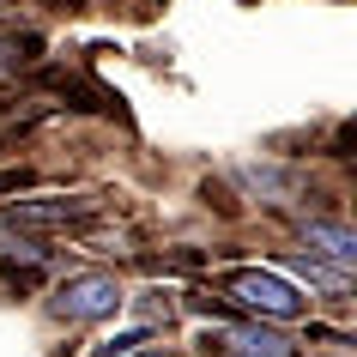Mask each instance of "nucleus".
Masks as SVG:
<instances>
[{"mask_svg":"<svg viewBox=\"0 0 357 357\" xmlns=\"http://www.w3.org/2000/svg\"><path fill=\"white\" fill-rule=\"evenodd\" d=\"M225 297L243 303V309H255V315H273V321L303 315L297 284L284 279V273H273V266H230L225 273Z\"/></svg>","mask_w":357,"mask_h":357,"instance_id":"1","label":"nucleus"},{"mask_svg":"<svg viewBox=\"0 0 357 357\" xmlns=\"http://www.w3.org/2000/svg\"><path fill=\"white\" fill-rule=\"evenodd\" d=\"M121 303H128V291H121L115 273H73L67 284H55L49 309H55L61 321H109Z\"/></svg>","mask_w":357,"mask_h":357,"instance_id":"2","label":"nucleus"},{"mask_svg":"<svg viewBox=\"0 0 357 357\" xmlns=\"http://www.w3.org/2000/svg\"><path fill=\"white\" fill-rule=\"evenodd\" d=\"M303 243H309L315 261L339 266V273H351V266H357V230L339 225V218H309V225H303Z\"/></svg>","mask_w":357,"mask_h":357,"instance_id":"3","label":"nucleus"},{"mask_svg":"<svg viewBox=\"0 0 357 357\" xmlns=\"http://www.w3.org/2000/svg\"><path fill=\"white\" fill-rule=\"evenodd\" d=\"M236 351V357H291V339L273 327H206V351Z\"/></svg>","mask_w":357,"mask_h":357,"instance_id":"4","label":"nucleus"},{"mask_svg":"<svg viewBox=\"0 0 357 357\" xmlns=\"http://www.w3.org/2000/svg\"><path fill=\"white\" fill-rule=\"evenodd\" d=\"M97 200H19L6 212V225H31V230H67L79 218H91Z\"/></svg>","mask_w":357,"mask_h":357,"instance_id":"5","label":"nucleus"},{"mask_svg":"<svg viewBox=\"0 0 357 357\" xmlns=\"http://www.w3.org/2000/svg\"><path fill=\"white\" fill-rule=\"evenodd\" d=\"M284 279H303V284H315V291H327V297H345V291H351V273H339V266L315 261V255L291 261V273H284Z\"/></svg>","mask_w":357,"mask_h":357,"instance_id":"6","label":"nucleus"},{"mask_svg":"<svg viewBox=\"0 0 357 357\" xmlns=\"http://www.w3.org/2000/svg\"><path fill=\"white\" fill-rule=\"evenodd\" d=\"M236 176H243L248 188H261V194H291L297 188V176H284V169H255L248 164V169H236Z\"/></svg>","mask_w":357,"mask_h":357,"instance_id":"7","label":"nucleus"},{"mask_svg":"<svg viewBox=\"0 0 357 357\" xmlns=\"http://www.w3.org/2000/svg\"><path fill=\"white\" fill-rule=\"evenodd\" d=\"M151 339H158L151 327H133V333H115V339H109V345H103L97 357H139V351L151 345Z\"/></svg>","mask_w":357,"mask_h":357,"instance_id":"8","label":"nucleus"},{"mask_svg":"<svg viewBox=\"0 0 357 357\" xmlns=\"http://www.w3.org/2000/svg\"><path fill=\"white\" fill-rule=\"evenodd\" d=\"M139 357H164V351H139Z\"/></svg>","mask_w":357,"mask_h":357,"instance_id":"9","label":"nucleus"}]
</instances>
